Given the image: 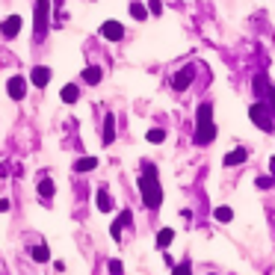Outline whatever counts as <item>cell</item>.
<instances>
[{
	"instance_id": "cell-11",
	"label": "cell",
	"mask_w": 275,
	"mask_h": 275,
	"mask_svg": "<svg viewBox=\"0 0 275 275\" xmlns=\"http://www.w3.org/2000/svg\"><path fill=\"white\" fill-rule=\"evenodd\" d=\"M192 74H195V71H192V65L181 68V71L175 74V89H186V86H189V80H192Z\"/></svg>"
},
{
	"instance_id": "cell-4",
	"label": "cell",
	"mask_w": 275,
	"mask_h": 275,
	"mask_svg": "<svg viewBox=\"0 0 275 275\" xmlns=\"http://www.w3.org/2000/svg\"><path fill=\"white\" fill-rule=\"evenodd\" d=\"M251 122L257 124L260 130H266V133L275 127V122L269 119V110H266L263 104H254V107H251Z\"/></svg>"
},
{
	"instance_id": "cell-31",
	"label": "cell",
	"mask_w": 275,
	"mask_h": 275,
	"mask_svg": "<svg viewBox=\"0 0 275 275\" xmlns=\"http://www.w3.org/2000/svg\"><path fill=\"white\" fill-rule=\"evenodd\" d=\"M54 3H57V6H62V0H54Z\"/></svg>"
},
{
	"instance_id": "cell-7",
	"label": "cell",
	"mask_w": 275,
	"mask_h": 275,
	"mask_svg": "<svg viewBox=\"0 0 275 275\" xmlns=\"http://www.w3.org/2000/svg\"><path fill=\"white\" fill-rule=\"evenodd\" d=\"M101 36L110 39V42H122L124 39V27L119 24V21H104V24H101Z\"/></svg>"
},
{
	"instance_id": "cell-25",
	"label": "cell",
	"mask_w": 275,
	"mask_h": 275,
	"mask_svg": "<svg viewBox=\"0 0 275 275\" xmlns=\"http://www.w3.org/2000/svg\"><path fill=\"white\" fill-rule=\"evenodd\" d=\"M148 12H151V15H160V12H163V3H160V0H148Z\"/></svg>"
},
{
	"instance_id": "cell-8",
	"label": "cell",
	"mask_w": 275,
	"mask_h": 275,
	"mask_svg": "<svg viewBox=\"0 0 275 275\" xmlns=\"http://www.w3.org/2000/svg\"><path fill=\"white\" fill-rule=\"evenodd\" d=\"M0 33H3V39H15V36L21 33V15H9V18L0 24Z\"/></svg>"
},
{
	"instance_id": "cell-18",
	"label": "cell",
	"mask_w": 275,
	"mask_h": 275,
	"mask_svg": "<svg viewBox=\"0 0 275 275\" xmlns=\"http://www.w3.org/2000/svg\"><path fill=\"white\" fill-rule=\"evenodd\" d=\"M243 160H245V148H237V151L225 154V166H240Z\"/></svg>"
},
{
	"instance_id": "cell-5",
	"label": "cell",
	"mask_w": 275,
	"mask_h": 275,
	"mask_svg": "<svg viewBox=\"0 0 275 275\" xmlns=\"http://www.w3.org/2000/svg\"><path fill=\"white\" fill-rule=\"evenodd\" d=\"M6 92H9V98H12V101H21V98L27 95V77H21V74L9 77V83H6Z\"/></svg>"
},
{
	"instance_id": "cell-1",
	"label": "cell",
	"mask_w": 275,
	"mask_h": 275,
	"mask_svg": "<svg viewBox=\"0 0 275 275\" xmlns=\"http://www.w3.org/2000/svg\"><path fill=\"white\" fill-rule=\"evenodd\" d=\"M139 192H142V201L145 207L157 210L160 201H163V189H160V181H157V169L151 163H142V178H139Z\"/></svg>"
},
{
	"instance_id": "cell-23",
	"label": "cell",
	"mask_w": 275,
	"mask_h": 275,
	"mask_svg": "<svg viewBox=\"0 0 275 275\" xmlns=\"http://www.w3.org/2000/svg\"><path fill=\"white\" fill-rule=\"evenodd\" d=\"M172 275H192V263H189V260H183L181 266H175V272Z\"/></svg>"
},
{
	"instance_id": "cell-22",
	"label": "cell",
	"mask_w": 275,
	"mask_h": 275,
	"mask_svg": "<svg viewBox=\"0 0 275 275\" xmlns=\"http://www.w3.org/2000/svg\"><path fill=\"white\" fill-rule=\"evenodd\" d=\"M216 219H219V222H231V219H234V210H231V207H216Z\"/></svg>"
},
{
	"instance_id": "cell-21",
	"label": "cell",
	"mask_w": 275,
	"mask_h": 275,
	"mask_svg": "<svg viewBox=\"0 0 275 275\" xmlns=\"http://www.w3.org/2000/svg\"><path fill=\"white\" fill-rule=\"evenodd\" d=\"M163 139H166V130H163V127H154V130H148V142H154V145H157V142H163Z\"/></svg>"
},
{
	"instance_id": "cell-9",
	"label": "cell",
	"mask_w": 275,
	"mask_h": 275,
	"mask_svg": "<svg viewBox=\"0 0 275 275\" xmlns=\"http://www.w3.org/2000/svg\"><path fill=\"white\" fill-rule=\"evenodd\" d=\"M124 225H130V210H122V216L110 225V234H113V240H122V228Z\"/></svg>"
},
{
	"instance_id": "cell-27",
	"label": "cell",
	"mask_w": 275,
	"mask_h": 275,
	"mask_svg": "<svg viewBox=\"0 0 275 275\" xmlns=\"http://www.w3.org/2000/svg\"><path fill=\"white\" fill-rule=\"evenodd\" d=\"M269 183H272V178H257V186H260V189H263V186H269Z\"/></svg>"
},
{
	"instance_id": "cell-16",
	"label": "cell",
	"mask_w": 275,
	"mask_h": 275,
	"mask_svg": "<svg viewBox=\"0 0 275 275\" xmlns=\"http://www.w3.org/2000/svg\"><path fill=\"white\" fill-rule=\"evenodd\" d=\"M101 77H104V74H101V68H98V65H89V68L83 71V80H86L89 86H98V83H101Z\"/></svg>"
},
{
	"instance_id": "cell-26",
	"label": "cell",
	"mask_w": 275,
	"mask_h": 275,
	"mask_svg": "<svg viewBox=\"0 0 275 275\" xmlns=\"http://www.w3.org/2000/svg\"><path fill=\"white\" fill-rule=\"evenodd\" d=\"M122 272H124L122 260H110V275H122Z\"/></svg>"
},
{
	"instance_id": "cell-30",
	"label": "cell",
	"mask_w": 275,
	"mask_h": 275,
	"mask_svg": "<svg viewBox=\"0 0 275 275\" xmlns=\"http://www.w3.org/2000/svg\"><path fill=\"white\" fill-rule=\"evenodd\" d=\"M269 172H272V178H275V157L269 160Z\"/></svg>"
},
{
	"instance_id": "cell-17",
	"label": "cell",
	"mask_w": 275,
	"mask_h": 275,
	"mask_svg": "<svg viewBox=\"0 0 275 275\" xmlns=\"http://www.w3.org/2000/svg\"><path fill=\"white\" fill-rule=\"evenodd\" d=\"M39 195H42V201H48V198H54V181H48V178H42V181H39Z\"/></svg>"
},
{
	"instance_id": "cell-13",
	"label": "cell",
	"mask_w": 275,
	"mask_h": 275,
	"mask_svg": "<svg viewBox=\"0 0 275 275\" xmlns=\"http://www.w3.org/2000/svg\"><path fill=\"white\" fill-rule=\"evenodd\" d=\"M98 166V157H80V160H74V172H80V175H86Z\"/></svg>"
},
{
	"instance_id": "cell-3",
	"label": "cell",
	"mask_w": 275,
	"mask_h": 275,
	"mask_svg": "<svg viewBox=\"0 0 275 275\" xmlns=\"http://www.w3.org/2000/svg\"><path fill=\"white\" fill-rule=\"evenodd\" d=\"M48 18H51V0H36V30H33L36 42H45L48 24H51Z\"/></svg>"
},
{
	"instance_id": "cell-12",
	"label": "cell",
	"mask_w": 275,
	"mask_h": 275,
	"mask_svg": "<svg viewBox=\"0 0 275 275\" xmlns=\"http://www.w3.org/2000/svg\"><path fill=\"white\" fill-rule=\"evenodd\" d=\"M60 98H62V104H77V98H80V86H74V83L62 86Z\"/></svg>"
},
{
	"instance_id": "cell-6",
	"label": "cell",
	"mask_w": 275,
	"mask_h": 275,
	"mask_svg": "<svg viewBox=\"0 0 275 275\" xmlns=\"http://www.w3.org/2000/svg\"><path fill=\"white\" fill-rule=\"evenodd\" d=\"M51 77H54V71L48 68V65H36L30 71V83L36 86V89H45L48 83H51Z\"/></svg>"
},
{
	"instance_id": "cell-2",
	"label": "cell",
	"mask_w": 275,
	"mask_h": 275,
	"mask_svg": "<svg viewBox=\"0 0 275 275\" xmlns=\"http://www.w3.org/2000/svg\"><path fill=\"white\" fill-rule=\"evenodd\" d=\"M213 107L210 104H201L198 107V130H195V145H210L216 136V127H213V119H210Z\"/></svg>"
},
{
	"instance_id": "cell-28",
	"label": "cell",
	"mask_w": 275,
	"mask_h": 275,
	"mask_svg": "<svg viewBox=\"0 0 275 275\" xmlns=\"http://www.w3.org/2000/svg\"><path fill=\"white\" fill-rule=\"evenodd\" d=\"M6 210H9V201H6V198H0V213H6Z\"/></svg>"
},
{
	"instance_id": "cell-20",
	"label": "cell",
	"mask_w": 275,
	"mask_h": 275,
	"mask_svg": "<svg viewBox=\"0 0 275 275\" xmlns=\"http://www.w3.org/2000/svg\"><path fill=\"white\" fill-rule=\"evenodd\" d=\"M130 15H133L136 21H145V18H148V9H145L139 0H133V3H130Z\"/></svg>"
},
{
	"instance_id": "cell-15",
	"label": "cell",
	"mask_w": 275,
	"mask_h": 275,
	"mask_svg": "<svg viewBox=\"0 0 275 275\" xmlns=\"http://www.w3.org/2000/svg\"><path fill=\"white\" fill-rule=\"evenodd\" d=\"M113 139H116V119L107 116L104 119V145H113Z\"/></svg>"
},
{
	"instance_id": "cell-19",
	"label": "cell",
	"mask_w": 275,
	"mask_h": 275,
	"mask_svg": "<svg viewBox=\"0 0 275 275\" xmlns=\"http://www.w3.org/2000/svg\"><path fill=\"white\" fill-rule=\"evenodd\" d=\"M172 240H175V231H172V228H163V231L157 234V248H166Z\"/></svg>"
},
{
	"instance_id": "cell-24",
	"label": "cell",
	"mask_w": 275,
	"mask_h": 275,
	"mask_svg": "<svg viewBox=\"0 0 275 275\" xmlns=\"http://www.w3.org/2000/svg\"><path fill=\"white\" fill-rule=\"evenodd\" d=\"M254 89H257V98H263V92H266V77H254Z\"/></svg>"
},
{
	"instance_id": "cell-14",
	"label": "cell",
	"mask_w": 275,
	"mask_h": 275,
	"mask_svg": "<svg viewBox=\"0 0 275 275\" xmlns=\"http://www.w3.org/2000/svg\"><path fill=\"white\" fill-rule=\"evenodd\" d=\"M33 260H36V263H48V260H51V248H48V245L45 243H39V245H33Z\"/></svg>"
},
{
	"instance_id": "cell-29",
	"label": "cell",
	"mask_w": 275,
	"mask_h": 275,
	"mask_svg": "<svg viewBox=\"0 0 275 275\" xmlns=\"http://www.w3.org/2000/svg\"><path fill=\"white\" fill-rule=\"evenodd\" d=\"M6 175H9V166L3 163V166H0V178H6Z\"/></svg>"
},
{
	"instance_id": "cell-10",
	"label": "cell",
	"mask_w": 275,
	"mask_h": 275,
	"mask_svg": "<svg viewBox=\"0 0 275 275\" xmlns=\"http://www.w3.org/2000/svg\"><path fill=\"white\" fill-rule=\"evenodd\" d=\"M95 201H98V210H101V213H110V210H113V195H110L107 189H98Z\"/></svg>"
}]
</instances>
